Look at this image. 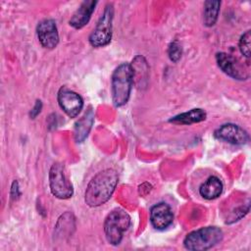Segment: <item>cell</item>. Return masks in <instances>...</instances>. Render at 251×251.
Instances as JSON below:
<instances>
[{"instance_id":"1","label":"cell","mask_w":251,"mask_h":251,"mask_svg":"<svg viewBox=\"0 0 251 251\" xmlns=\"http://www.w3.org/2000/svg\"><path fill=\"white\" fill-rule=\"evenodd\" d=\"M119 176L114 169H105L97 173L89 181L84 193V201L90 207L105 204L114 193Z\"/></svg>"},{"instance_id":"2","label":"cell","mask_w":251,"mask_h":251,"mask_svg":"<svg viewBox=\"0 0 251 251\" xmlns=\"http://www.w3.org/2000/svg\"><path fill=\"white\" fill-rule=\"evenodd\" d=\"M134 82L133 70L130 64L122 63L112 74L111 93L115 107H122L129 99Z\"/></svg>"},{"instance_id":"3","label":"cell","mask_w":251,"mask_h":251,"mask_svg":"<svg viewBox=\"0 0 251 251\" xmlns=\"http://www.w3.org/2000/svg\"><path fill=\"white\" fill-rule=\"evenodd\" d=\"M224 237L218 226H205L189 232L183 239V246L191 251H205L219 244Z\"/></svg>"},{"instance_id":"4","label":"cell","mask_w":251,"mask_h":251,"mask_svg":"<svg viewBox=\"0 0 251 251\" xmlns=\"http://www.w3.org/2000/svg\"><path fill=\"white\" fill-rule=\"evenodd\" d=\"M129 226L130 217L125 210L121 208L112 210L104 221V232L107 241L112 245H119Z\"/></svg>"},{"instance_id":"5","label":"cell","mask_w":251,"mask_h":251,"mask_svg":"<svg viewBox=\"0 0 251 251\" xmlns=\"http://www.w3.org/2000/svg\"><path fill=\"white\" fill-rule=\"evenodd\" d=\"M114 19V7L112 3H108L105 6L104 12L99 18L97 25L91 34L89 35V43L92 47L99 48L108 45L112 39Z\"/></svg>"},{"instance_id":"6","label":"cell","mask_w":251,"mask_h":251,"mask_svg":"<svg viewBox=\"0 0 251 251\" xmlns=\"http://www.w3.org/2000/svg\"><path fill=\"white\" fill-rule=\"evenodd\" d=\"M49 186L51 193L59 199H69L74 194V187L67 178L64 167L60 163H55L49 171Z\"/></svg>"},{"instance_id":"7","label":"cell","mask_w":251,"mask_h":251,"mask_svg":"<svg viewBox=\"0 0 251 251\" xmlns=\"http://www.w3.org/2000/svg\"><path fill=\"white\" fill-rule=\"evenodd\" d=\"M215 138L232 145H244L249 141L248 132L240 126L227 123L220 126L214 131Z\"/></svg>"},{"instance_id":"8","label":"cell","mask_w":251,"mask_h":251,"mask_svg":"<svg viewBox=\"0 0 251 251\" xmlns=\"http://www.w3.org/2000/svg\"><path fill=\"white\" fill-rule=\"evenodd\" d=\"M216 62L218 64V67L226 75L234 79L244 80L249 77V74L246 72L241 62H239L235 57L231 56L230 54H227L226 52L217 53Z\"/></svg>"},{"instance_id":"9","label":"cell","mask_w":251,"mask_h":251,"mask_svg":"<svg viewBox=\"0 0 251 251\" xmlns=\"http://www.w3.org/2000/svg\"><path fill=\"white\" fill-rule=\"evenodd\" d=\"M57 99L61 109L70 118H75L82 110L83 99L81 96L78 93L68 89L67 87L60 88Z\"/></svg>"},{"instance_id":"10","label":"cell","mask_w":251,"mask_h":251,"mask_svg":"<svg viewBox=\"0 0 251 251\" xmlns=\"http://www.w3.org/2000/svg\"><path fill=\"white\" fill-rule=\"evenodd\" d=\"M36 33L42 47L54 49L59 43V33L54 20L44 19L37 24Z\"/></svg>"},{"instance_id":"11","label":"cell","mask_w":251,"mask_h":251,"mask_svg":"<svg viewBox=\"0 0 251 251\" xmlns=\"http://www.w3.org/2000/svg\"><path fill=\"white\" fill-rule=\"evenodd\" d=\"M174 221L171 206L166 202L155 204L150 210V222L154 228L163 230L169 227Z\"/></svg>"},{"instance_id":"12","label":"cell","mask_w":251,"mask_h":251,"mask_svg":"<svg viewBox=\"0 0 251 251\" xmlns=\"http://www.w3.org/2000/svg\"><path fill=\"white\" fill-rule=\"evenodd\" d=\"M96 5L97 1L94 0L83 1L71 17L69 21L70 25L75 29H80L83 26H85L90 21L91 16L95 11Z\"/></svg>"},{"instance_id":"13","label":"cell","mask_w":251,"mask_h":251,"mask_svg":"<svg viewBox=\"0 0 251 251\" xmlns=\"http://www.w3.org/2000/svg\"><path fill=\"white\" fill-rule=\"evenodd\" d=\"M94 122V112L91 107L85 112V114L75 123L74 128L75 140L78 143L82 142L88 135Z\"/></svg>"},{"instance_id":"14","label":"cell","mask_w":251,"mask_h":251,"mask_svg":"<svg viewBox=\"0 0 251 251\" xmlns=\"http://www.w3.org/2000/svg\"><path fill=\"white\" fill-rule=\"evenodd\" d=\"M223 182L222 180L215 176L208 177L205 182L199 187V194L207 200H213L218 198L223 192Z\"/></svg>"},{"instance_id":"15","label":"cell","mask_w":251,"mask_h":251,"mask_svg":"<svg viewBox=\"0 0 251 251\" xmlns=\"http://www.w3.org/2000/svg\"><path fill=\"white\" fill-rule=\"evenodd\" d=\"M207 114L203 109L200 108H194L187 112L180 113L178 115H176L172 117L169 122L173 123L175 125H192L196 123H200L206 120Z\"/></svg>"},{"instance_id":"16","label":"cell","mask_w":251,"mask_h":251,"mask_svg":"<svg viewBox=\"0 0 251 251\" xmlns=\"http://www.w3.org/2000/svg\"><path fill=\"white\" fill-rule=\"evenodd\" d=\"M221 2L209 0L204 3V11H203V23L206 26H213L218 20L220 13Z\"/></svg>"},{"instance_id":"17","label":"cell","mask_w":251,"mask_h":251,"mask_svg":"<svg viewBox=\"0 0 251 251\" xmlns=\"http://www.w3.org/2000/svg\"><path fill=\"white\" fill-rule=\"evenodd\" d=\"M250 30H246L239 39L238 42V46H239V50L240 53L243 55V57H245L246 59L249 60L250 58Z\"/></svg>"},{"instance_id":"18","label":"cell","mask_w":251,"mask_h":251,"mask_svg":"<svg viewBox=\"0 0 251 251\" xmlns=\"http://www.w3.org/2000/svg\"><path fill=\"white\" fill-rule=\"evenodd\" d=\"M182 55V48L181 45L177 40H174L170 43L169 48H168V56L170 60L174 63H176Z\"/></svg>"},{"instance_id":"19","label":"cell","mask_w":251,"mask_h":251,"mask_svg":"<svg viewBox=\"0 0 251 251\" xmlns=\"http://www.w3.org/2000/svg\"><path fill=\"white\" fill-rule=\"evenodd\" d=\"M10 195H11V199H13V200H17L20 197V195H21L20 187H19V182L17 180H14L13 183H12Z\"/></svg>"},{"instance_id":"20","label":"cell","mask_w":251,"mask_h":251,"mask_svg":"<svg viewBox=\"0 0 251 251\" xmlns=\"http://www.w3.org/2000/svg\"><path fill=\"white\" fill-rule=\"evenodd\" d=\"M41 109H42V102H41L40 100H36V102H35L33 108H32V109L30 110V112H29V117H30V119H34V118L40 113Z\"/></svg>"}]
</instances>
